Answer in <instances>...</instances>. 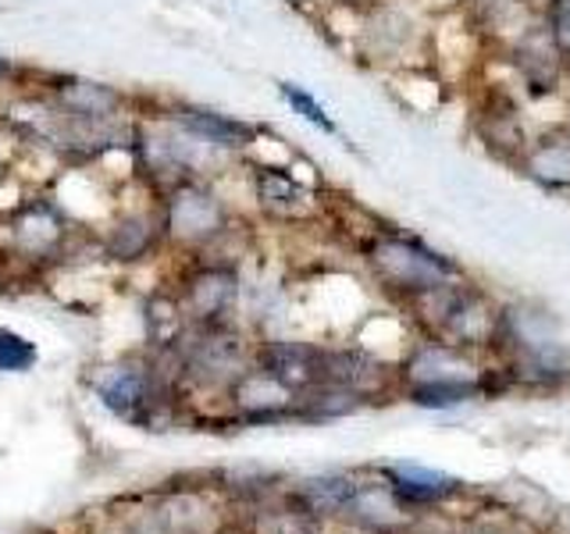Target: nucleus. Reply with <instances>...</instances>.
I'll return each mask as SVG.
<instances>
[{"instance_id": "1", "label": "nucleus", "mask_w": 570, "mask_h": 534, "mask_svg": "<svg viewBox=\"0 0 570 534\" xmlns=\"http://www.w3.org/2000/svg\"><path fill=\"white\" fill-rule=\"evenodd\" d=\"M367 260L389 289H400L414 299L450 285L456 275V267L439 257L435 249L403 236H374V243L367 246Z\"/></svg>"}, {"instance_id": "2", "label": "nucleus", "mask_w": 570, "mask_h": 534, "mask_svg": "<svg viewBox=\"0 0 570 534\" xmlns=\"http://www.w3.org/2000/svg\"><path fill=\"white\" fill-rule=\"evenodd\" d=\"M168 228L183 243H207L225 228V207L210 189L183 186L168 204Z\"/></svg>"}, {"instance_id": "3", "label": "nucleus", "mask_w": 570, "mask_h": 534, "mask_svg": "<svg viewBox=\"0 0 570 534\" xmlns=\"http://www.w3.org/2000/svg\"><path fill=\"white\" fill-rule=\"evenodd\" d=\"M186 367L200 382H222L243 374V343L236 332L222 325H204L200 335L186 346Z\"/></svg>"}, {"instance_id": "4", "label": "nucleus", "mask_w": 570, "mask_h": 534, "mask_svg": "<svg viewBox=\"0 0 570 534\" xmlns=\"http://www.w3.org/2000/svg\"><path fill=\"white\" fill-rule=\"evenodd\" d=\"M563 43L557 40V32L549 26H528L513 43V58L521 76L534 89H552L563 76Z\"/></svg>"}, {"instance_id": "5", "label": "nucleus", "mask_w": 570, "mask_h": 534, "mask_svg": "<svg viewBox=\"0 0 570 534\" xmlns=\"http://www.w3.org/2000/svg\"><path fill=\"white\" fill-rule=\"evenodd\" d=\"M261 367L296 392L325 378V353L307 343H272L261 349Z\"/></svg>"}, {"instance_id": "6", "label": "nucleus", "mask_w": 570, "mask_h": 534, "mask_svg": "<svg viewBox=\"0 0 570 534\" xmlns=\"http://www.w3.org/2000/svg\"><path fill=\"white\" fill-rule=\"evenodd\" d=\"M232 399L243 406L249 417H278L282 409H289L293 403V388L282 385L275 374L261 370H243L236 385H232Z\"/></svg>"}, {"instance_id": "7", "label": "nucleus", "mask_w": 570, "mask_h": 534, "mask_svg": "<svg viewBox=\"0 0 570 534\" xmlns=\"http://www.w3.org/2000/svg\"><path fill=\"white\" fill-rule=\"evenodd\" d=\"M236 303V275L228 267H204L189 278V310L204 325H218V317Z\"/></svg>"}, {"instance_id": "8", "label": "nucleus", "mask_w": 570, "mask_h": 534, "mask_svg": "<svg viewBox=\"0 0 570 534\" xmlns=\"http://www.w3.org/2000/svg\"><path fill=\"white\" fill-rule=\"evenodd\" d=\"M524 171L546 189H567L570 186V136L552 132L531 142L524 150Z\"/></svg>"}, {"instance_id": "9", "label": "nucleus", "mask_w": 570, "mask_h": 534, "mask_svg": "<svg viewBox=\"0 0 570 534\" xmlns=\"http://www.w3.org/2000/svg\"><path fill=\"white\" fill-rule=\"evenodd\" d=\"M385 378V367L374 360V356L361 353V349H335V353H325V385H338L346 392H371L379 388Z\"/></svg>"}, {"instance_id": "10", "label": "nucleus", "mask_w": 570, "mask_h": 534, "mask_svg": "<svg viewBox=\"0 0 570 534\" xmlns=\"http://www.w3.org/2000/svg\"><path fill=\"white\" fill-rule=\"evenodd\" d=\"M97 392L107 409H115L121 417H136L139 406H147L150 399V382L147 374H139L132 367H111L97 382Z\"/></svg>"}, {"instance_id": "11", "label": "nucleus", "mask_w": 570, "mask_h": 534, "mask_svg": "<svg viewBox=\"0 0 570 534\" xmlns=\"http://www.w3.org/2000/svg\"><path fill=\"white\" fill-rule=\"evenodd\" d=\"M410 378L414 385H432V382H471V364L463 356L442 343H428L414 353L410 360Z\"/></svg>"}, {"instance_id": "12", "label": "nucleus", "mask_w": 570, "mask_h": 534, "mask_svg": "<svg viewBox=\"0 0 570 534\" xmlns=\"http://www.w3.org/2000/svg\"><path fill=\"white\" fill-rule=\"evenodd\" d=\"M178 121H183L196 139H207L214 147H243V142H249V136H254L249 125L228 115H218V111H204V107H186V111H178Z\"/></svg>"}, {"instance_id": "13", "label": "nucleus", "mask_w": 570, "mask_h": 534, "mask_svg": "<svg viewBox=\"0 0 570 534\" xmlns=\"http://www.w3.org/2000/svg\"><path fill=\"white\" fill-rule=\"evenodd\" d=\"M392 477H396V492L403 498H410V503H432V498H442L456 488L453 477L414 467V463H400V467H392Z\"/></svg>"}, {"instance_id": "14", "label": "nucleus", "mask_w": 570, "mask_h": 534, "mask_svg": "<svg viewBox=\"0 0 570 534\" xmlns=\"http://www.w3.org/2000/svg\"><path fill=\"white\" fill-rule=\"evenodd\" d=\"M58 97L76 118H107V115H115V107H118L111 89H104L97 82H68Z\"/></svg>"}, {"instance_id": "15", "label": "nucleus", "mask_w": 570, "mask_h": 534, "mask_svg": "<svg viewBox=\"0 0 570 534\" xmlns=\"http://www.w3.org/2000/svg\"><path fill=\"white\" fill-rule=\"evenodd\" d=\"M257 196H261V204L275 207V210H289V214L307 200V192H303L296 186V178L285 175V171H261L257 175Z\"/></svg>"}, {"instance_id": "16", "label": "nucleus", "mask_w": 570, "mask_h": 534, "mask_svg": "<svg viewBox=\"0 0 570 534\" xmlns=\"http://www.w3.org/2000/svg\"><path fill=\"white\" fill-rule=\"evenodd\" d=\"M58 236H61V225L47 207L29 210L22 228H18V239H22V249H29V254H47V249L58 243Z\"/></svg>"}, {"instance_id": "17", "label": "nucleus", "mask_w": 570, "mask_h": 534, "mask_svg": "<svg viewBox=\"0 0 570 534\" xmlns=\"http://www.w3.org/2000/svg\"><path fill=\"white\" fill-rule=\"evenodd\" d=\"M303 498L314 510H343L356 498V485L346 477H314L303 485Z\"/></svg>"}, {"instance_id": "18", "label": "nucleus", "mask_w": 570, "mask_h": 534, "mask_svg": "<svg viewBox=\"0 0 570 534\" xmlns=\"http://www.w3.org/2000/svg\"><path fill=\"white\" fill-rule=\"evenodd\" d=\"M150 239H154V225L147 218H125L111 236V254L118 260H136L150 246Z\"/></svg>"}, {"instance_id": "19", "label": "nucleus", "mask_w": 570, "mask_h": 534, "mask_svg": "<svg viewBox=\"0 0 570 534\" xmlns=\"http://www.w3.org/2000/svg\"><path fill=\"white\" fill-rule=\"evenodd\" d=\"M278 93H282V100L289 103L303 121H311L314 129H321V132H335V121L328 118V111H325V107H321L303 86H296V82H282V86H278Z\"/></svg>"}, {"instance_id": "20", "label": "nucleus", "mask_w": 570, "mask_h": 534, "mask_svg": "<svg viewBox=\"0 0 570 534\" xmlns=\"http://www.w3.org/2000/svg\"><path fill=\"white\" fill-rule=\"evenodd\" d=\"M478 392L474 382H432V385H414V403L421 406H453L460 399H471Z\"/></svg>"}, {"instance_id": "21", "label": "nucleus", "mask_w": 570, "mask_h": 534, "mask_svg": "<svg viewBox=\"0 0 570 534\" xmlns=\"http://www.w3.org/2000/svg\"><path fill=\"white\" fill-rule=\"evenodd\" d=\"M478 14L485 18V26L492 29H517V22H521V8L524 0H474ZM524 29H517V36H521Z\"/></svg>"}, {"instance_id": "22", "label": "nucleus", "mask_w": 570, "mask_h": 534, "mask_svg": "<svg viewBox=\"0 0 570 534\" xmlns=\"http://www.w3.org/2000/svg\"><path fill=\"white\" fill-rule=\"evenodd\" d=\"M36 360V349L14 332H0V370H29Z\"/></svg>"}, {"instance_id": "23", "label": "nucleus", "mask_w": 570, "mask_h": 534, "mask_svg": "<svg viewBox=\"0 0 570 534\" xmlns=\"http://www.w3.org/2000/svg\"><path fill=\"white\" fill-rule=\"evenodd\" d=\"M546 26L557 32V40L570 47V0H549L546 8Z\"/></svg>"}, {"instance_id": "24", "label": "nucleus", "mask_w": 570, "mask_h": 534, "mask_svg": "<svg viewBox=\"0 0 570 534\" xmlns=\"http://www.w3.org/2000/svg\"><path fill=\"white\" fill-rule=\"evenodd\" d=\"M346 4H361V0H346ZM371 4H374V0H371Z\"/></svg>"}, {"instance_id": "25", "label": "nucleus", "mask_w": 570, "mask_h": 534, "mask_svg": "<svg viewBox=\"0 0 570 534\" xmlns=\"http://www.w3.org/2000/svg\"><path fill=\"white\" fill-rule=\"evenodd\" d=\"M0 71H4V61H0Z\"/></svg>"}, {"instance_id": "26", "label": "nucleus", "mask_w": 570, "mask_h": 534, "mask_svg": "<svg viewBox=\"0 0 570 534\" xmlns=\"http://www.w3.org/2000/svg\"><path fill=\"white\" fill-rule=\"evenodd\" d=\"M293 4H303V0H293Z\"/></svg>"}, {"instance_id": "27", "label": "nucleus", "mask_w": 570, "mask_h": 534, "mask_svg": "<svg viewBox=\"0 0 570 534\" xmlns=\"http://www.w3.org/2000/svg\"><path fill=\"white\" fill-rule=\"evenodd\" d=\"M485 534H489V531H485Z\"/></svg>"}]
</instances>
